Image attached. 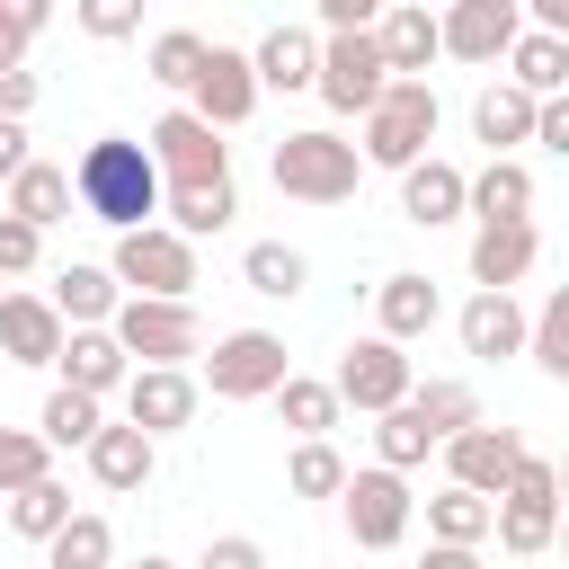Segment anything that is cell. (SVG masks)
<instances>
[{"mask_svg": "<svg viewBox=\"0 0 569 569\" xmlns=\"http://www.w3.org/2000/svg\"><path fill=\"white\" fill-rule=\"evenodd\" d=\"M311 62H320V36L311 27H267L258 53H249L258 89H311Z\"/></svg>", "mask_w": 569, "mask_h": 569, "instance_id": "cell-26", "label": "cell"}, {"mask_svg": "<svg viewBox=\"0 0 569 569\" xmlns=\"http://www.w3.org/2000/svg\"><path fill=\"white\" fill-rule=\"evenodd\" d=\"M107 329H116V347H124L133 365H187V356L204 347L196 302H160V293H116Z\"/></svg>", "mask_w": 569, "mask_h": 569, "instance_id": "cell-5", "label": "cell"}, {"mask_svg": "<svg viewBox=\"0 0 569 569\" xmlns=\"http://www.w3.org/2000/svg\"><path fill=\"white\" fill-rule=\"evenodd\" d=\"M400 213H409V222H427V231H436V222H453V213H462V169H453V160H436V151H418V160L400 169Z\"/></svg>", "mask_w": 569, "mask_h": 569, "instance_id": "cell-22", "label": "cell"}, {"mask_svg": "<svg viewBox=\"0 0 569 569\" xmlns=\"http://www.w3.org/2000/svg\"><path fill=\"white\" fill-rule=\"evenodd\" d=\"M462 213H480V222H533V169L507 160V151H489V169L462 178Z\"/></svg>", "mask_w": 569, "mask_h": 569, "instance_id": "cell-18", "label": "cell"}, {"mask_svg": "<svg viewBox=\"0 0 569 569\" xmlns=\"http://www.w3.org/2000/svg\"><path fill=\"white\" fill-rule=\"evenodd\" d=\"M53 471V445L36 436V427H0V489H27V480H44Z\"/></svg>", "mask_w": 569, "mask_h": 569, "instance_id": "cell-42", "label": "cell"}, {"mask_svg": "<svg viewBox=\"0 0 569 569\" xmlns=\"http://www.w3.org/2000/svg\"><path fill=\"white\" fill-rule=\"evenodd\" d=\"M187 107H196L213 133L249 124V116H258V71H249V53H231V44H204V62H196V80H187Z\"/></svg>", "mask_w": 569, "mask_h": 569, "instance_id": "cell-11", "label": "cell"}, {"mask_svg": "<svg viewBox=\"0 0 569 569\" xmlns=\"http://www.w3.org/2000/svg\"><path fill=\"white\" fill-rule=\"evenodd\" d=\"M124 418L160 445V436H178L187 418H196V382H187V365H133L124 373Z\"/></svg>", "mask_w": 569, "mask_h": 569, "instance_id": "cell-13", "label": "cell"}, {"mask_svg": "<svg viewBox=\"0 0 569 569\" xmlns=\"http://www.w3.org/2000/svg\"><path fill=\"white\" fill-rule=\"evenodd\" d=\"M142 151H151L160 187H204V178H231V142H222L196 107H169V116L142 133Z\"/></svg>", "mask_w": 569, "mask_h": 569, "instance_id": "cell-7", "label": "cell"}, {"mask_svg": "<svg viewBox=\"0 0 569 569\" xmlns=\"http://www.w3.org/2000/svg\"><path fill=\"white\" fill-rule=\"evenodd\" d=\"M169 196V231H187V240H204V231H222L231 213H240V187L231 178H204V187H160Z\"/></svg>", "mask_w": 569, "mask_h": 569, "instance_id": "cell-29", "label": "cell"}, {"mask_svg": "<svg viewBox=\"0 0 569 569\" xmlns=\"http://www.w3.org/2000/svg\"><path fill=\"white\" fill-rule=\"evenodd\" d=\"M329 391H338V409H391V400H409V356H400V338H356L347 356H338V373H329Z\"/></svg>", "mask_w": 569, "mask_h": 569, "instance_id": "cell-10", "label": "cell"}, {"mask_svg": "<svg viewBox=\"0 0 569 569\" xmlns=\"http://www.w3.org/2000/svg\"><path fill=\"white\" fill-rule=\"evenodd\" d=\"M27 160V116H0V178Z\"/></svg>", "mask_w": 569, "mask_h": 569, "instance_id": "cell-53", "label": "cell"}, {"mask_svg": "<svg viewBox=\"0 0 569 569\" xmlns=\"http://www.w3.org/2000/svg\"><path fill=\"white\" fill-rule=\"evenodd\" d=\"M436 124H445V107H436V89L427 80H409V71H391L382 80V98L365 107V169H409L427 142H436Z\"/></svg>", "mask_w": 569, "mask_h": 569, "instance_id": "cell-3", "label": "cell"}, {"mask_svg": "<svg viewBox=\"0 0 569 569\" xmlns=\"http://www.w3.org/2000/svg\"><path fill=\"white\" fill-rule=\"evenodd\" d=\"M373 44H382V62H391V71L427 80V62H436V18H427L418 0H382V18H373Z\"/></svg>", "mask_w": 569, "mask_h": 569, "instance_id": "cell-21", "label": "cell"}, {"mask_svg": "<svg viewBox=\"0 0 569 569\" xmlns=\"http://www.w3.org/2000/svg\"><path fill=\"white\" fill-rule=\"evenodd\" d=\"M62 311L44 293H0V365H53Z\"/></svg>", "mask_w": 569, "mask_h": 569, "instance_id": "cell-17", "label": "cell"}, {"mask_svg": "<svg viewBox=\"0 0 569 569\" xmlns=\"http://www.w3.org/2000/svg\"><path fill=\"white\" fill-rule=\"evenodd\" d=\"M525 356H533L551 382H569V293H551V302L525 320Z\"/></svg>", "mask_w": 569, "mask_h": 569, "instance_id": "cell-36", "label": "cell"}, {"mask_svg": "<svg viewBox=\"0 0 569 569\" xmlns=\"http://www.w3.org/2000/svg\"><path fill=\"white\" fill-rule=\"evenodd\" d=\"M427 542H489V498L462 489V480H445L427 498Z\"/></svg>", "mask_w": 569, "mask_h": 569, "instance_id": "cell-33", "label": "cell"}, {"mask_svg": "<svg viewBox=\"0 0 569 569\" xmlns=\"http://www.w3.org/2000/svg\"><path fill=\"white\" fill-rule=\"evenodd\" d=\"M516 453H525V436H516V427H489V418H471V427H453V436H445V471H453L462 489H480V498H498V489H507Z\"/></svg>", "mask_w": 569, "mask_h": 569, "instance_id": "cell-14", "label": "cell"}, {"mask_svg": "<svg viewBox=\"0 0 569 569\" xmlns=\"http://www.w3.org/2000/svg\"><path fill=\"white\" fill-rule=\"evenodd\" d=\"M53 365H62V382H71V391H89V400L124 391V373H133V356L116 347V329H107V320H98V329H62Z\"/></svg>", "mask_w": 569, "mask_h": 569, "instance_id": "cell-15", "label": "cell"}, {"mask_svg": "<svg viewBox=\"0 0 569 569\" xmlns=\"http://www.w3.org/2000/svg\"><path fill=\"white\" fill-rule=\"evenodd\" d=\"M36 107V71H0V116H27Z\"/></svg>", "mask_w": 569, "mask_h": 569, "instance_id": "cell-50", "label": "cell"}, {"mask_svg": "<svg viewBox=\"0 0 569 569\" xmlns=\"http://www.w3.org/2000/svg\"><path fill=\"white\" fill-rule=\"evenodd\" d=\"M516 9H525L542 36H569V0H516Z\"/></svg>", "mask_w": 569, "mask_h": 569, "instance_id": "cell-52", "label": "cell"}, {"mask_svg": "<svg viewBox=\"0 0 569 569\" xmlns=\"http://www.w3.org/2000/svg\"><path fill=\"white\" fill-rule=\"evenodd\" d=\"M133 569H169V560H151V551H142V560H133Z\"/></svg>", "mask_w": 569, "mask_h": 569, "instance_id": "cell-55", "label": "cell"}, {"mask_svg": "<svg viewBox=\"0 0 569 569\" xmlns=\"http://www.w3.org/2000/svg\"><path fill=\"white\" fill-rule=\"evenodd\" d=\"M36 258H44V231L18 222V213H0V276H27Z\"/></svg>", "mask_w": 569, "mask_h": 569, "instance_id": "cell-45", "label": "cell"}, {"mask_svg": "<svg viewBox=\"0 0 569 569\" xmlns=\"http://www.w3.org/2000/svg\"><path fill=\"white\" fill-rule=\"evenodd\" d=\"M516 27H525L516 0H453V9L436 18V53H453V62H498V53L516 44Z\"/></svg>", "mask_w": 569, "mask_h": 569, "instance_id": "cell-12", "label": "cell"}, {"mask_svg": "<svg viewBox=\"0 0 569 569\" xmlns=\"http://www.w3.org/2000/svg\"><path fill=\"white\" fill-rule=\"evenodd\" d=\"M267 178H276V196H293V204H347L356 178H365V151H356L347 133H329V124H302V133L276 142Z\"/></svg>", "mask_w": 569, "mask_h": 569, "instance_id": "cell-2", "label": "cell"}, {"mask_svg": "<svg viewBox=\"0 0 569 569\" xmlns=\"http://www.w3.org/2000/svg\"><path fill=\"white\" fill-rule=\"evenodd\" d=\"M62 516H71V489H62L53 471H44V480H27V489H9V525H18L27 542H44Z\"/></svg>", "mask_w": 569, "mask_h": 569, "instance_id": "cell-38", "label": "cell"}, {"mask_svg": "<svg viewBox=\"0 0 569 569\" xmlns=\"http://www.w3.org/2000/svg\"><path fill=\"white\" fill-rule=\"evenodd\" d=\"M533 258H542L533 222H480V240H471V284H489V293H516V284L533 276Z\"/></svg>", "mask_w": 569, "mask_h": 569, "instance_id": "cell-16", "label": "cell"}, {"mask_svg": "<svg viewBox=\"0 0 569 569\" xmlns=\"http://www.w3.org/2000/svg\"><path fill=\"white\" fill-rule=\"evenodd\" d=\"M36 436H44V445H89V436H98V400H89V391H71V382H53V400H44Z\"/></svg>", "mask_w": 569, "mask_h": 569, "instance_id": "cell-40", "label": "cell"}, {"mask_svg": "<svg viewBox=\"0 0 569 569\" xmlns=\"http://www.w3.org/2000/svg\"><path fill=\"white\" fill-rule=\"evenodd\" d=\"M80 453H89V480H98V489H142V480H151V462H160V453H151V436H142L133 418H124V427H107V418H98V436H89Z\"/></svg>", "mask_w": 569, "mask_h": 569, "instance_id": "cell-20", "label": "cell"}, {"mask_svg": "<svg viewBox=\"0 0 569 569\" xmlns=\"http://www.w3.org/2000/svg\"><path fill=\"white\" fill-rule=\"evenodd\" d=\"M498 498H507V507H560V471H551L542 453H516V471H507Z\"/></svg>", "mask_w": 569, "mask_h": 569, "instance_id": "cell-44", "label": "cell"}, {"mask_svg": "<svg viewBox=\"0 0 569 569\" xmlns=\"http://www.w3.org/2000/svg\"><path fill=\"white\" fill-rule=\"evenodd\" d=\"M18 62H27V36H9V27H0V71H18Z\"/></svg>", "mask_w": 569, "mask_h": 569, "instance_id": "cell-54", "label": "cell"}, {"mask_svg": "<svg viewBox=\"0 0 569 569\" xmlns=\"http://www.w3.org/2000/svg\"><path fill=\"white\" fill-rule=\"evenodd\" d=\"M462 356H480V365H498V356H525V302L480 284V293L462 302Z\"/></svg>", "mask_w": 569, "mask_h": 569, "instance_id": "cell-19", "label": "cell"}, {"mask_svg": "<svg viewBox=\"0 0 569 569\" xmlns=\"http://www.w3.org/2000/svg\"><path fill=\"white\" fill-rule=\"evenodd\" d=\"M436 311H445V302H436V284H427V276H382V284H373V329H382V338H400V347H409V338H427V329H436Z\"/></svg>", "mask_w": 569, "mask_h": 569, "instance_id": "cell-25", "label": "cell"}, {"mask_svg": "<svg viewBox=\"0 0 569 569\" xmlns=\"http://www.w3.org/2000/svg\"><path fill=\"white\" fill-rule=\"evenodd\" d=\"M533 142L542 151H569V98H533Z\"/></svg>", "mask_w": 569, "mask_h": 569, "instance_id": "cell-47", "label": "cell"}, {"mask_svg": "<svg viewBox=\"0 0 569 569\" xmlns=\"http://www.w3.org/2000/svg\"><path fill=\"white\" fill-rule=\"evenodd\" d=\"M71 18H80V36H98V44L142 36V0H71Z\"/></svg>", "mask_w": 569, "mask_h": 569, "instance_id": "cell-43", "label": "cell"}, {"mask_svg": "<svg viewBox=\"0 0 569 569\" xmlns=\"http://www.w3.org/2000/svg\"><path fill=\"white\" fill-rule=\"evenodd\" d=\"M382 80H391V62H382L373 27H329V44H320V62H311V89H320L338 116H365V107L382 98Z\"/></svg>", "mask_w": 569, "mask_h": 569, "instance_id": "cell-6", "label": "cell"}, {"mask_svg": "<svg viewBox=\"0 0 569 569\" xmlns=\"http://www.w3.org/2000/svg\"><path fill=\"white\" fill-rule=\"evenodd\" d=\"M284 373H293V365H284V338H276V329H231V338H213V356H204L213 400H267Z\"/></svg>", "mask_w": 569, "mask_h": 569, "instance_id": "cell-9", "label": "cell"}, {"mask_svg": "<svg viewBox=\"0 0 569 569\" xmlns=\"http://www.w3.org/2000/svg\"><path fill=\"white\" fill-rule=\"evenodd\" d=\"M382 0H320V27H373Z\"/></svg>", "mask_w": 569, "mask_h": 569, "instance_id": "cell-49", "label": "cell"}, {"mask_svg": "<svg viewBox=\"0 0 569 569\" xmlns=\"http://www.w3.org/2000/svg\"><path fill=\"white\" fill-rule=\"evenodd\" d=\"M338 480H347L338 445H329V436H302L293 462H284V489H293V498H338Z\"/></svg>", "mask_w": 569, "mask_h": 569, "instance_id": "cell-37", "label": "cell"}, {"mask_svg": "<svg viewBox=\"0 0 569 569\" xmlns=\"http://www.w3.org/2000/svg\"><path fill=\"white\" fill-rule=\"evenodd\" d=\"M382 427H373V462H391V471H418L427 453H436V427L409 409V400H391V409H373Z\"/></svg>", "mask_w": 569, "mask_h": 569, "instance_id": "cell-32", "label": "cell"}, {"mask_svg": "<svg viewBox=\"0 0 569 569\" xmlns=\"http://www.w3.org/2000/svg\"><path fill=\"white\" fill-rule=\"evenodd\" d=\"M196 569H267V551H258V542H249V533H213V542H204V560H196Z\"/></svg>", "mask_w": 569, "mask_h": 569, "instance_id": "cell-46", "label": "cell"}, {"mask_svg": "<svg viewBox=\"0 0 569 569\" xmlns=\"http://www.w3.org/2000/svg\"><path fill=\"white\" fill-rule=\"evenodd\" d=\"M71 204H80L89 222H107V231L151 222V213H160V169H151V151H142L133 133H98V142L71 160Z\"/></svg>", "mask_w": 569, "mask_h": 569, "instance_id": "cell-1", "label": "cell"}, {"mask_svg": "<svg viewBox=\"0 0 569 569\" xmlns=\"http://www.w3.org/2000/svg\"><path fill=\"white\" fill-rule=\"evenodd\" d=\"M107 276H116V284H133V293L187 302V293H196V240H187V231H169V222H133V231H116Z\"/></svg>", "mask_w": 569, "mask_h": 569, "instance_id": "cell-4", "label": "cell"}, {"mask_svg": "<svg viewBox=\"0 0 569 569\" xmlns=\"http://www.w3.org/2000/svg\"><path fill=\"white\" fill-rule=\"evenodd\" d=\"M116 293H124V284H116L107 267H89V258H71V267L53 276V293H44V302L62 311V329H98V320L116 311Z\"/></svg>", "mask_w": 569, "mask_h": 569, "instance_id": "cell-27", "label": "cell"}, {"mask_svg": "<svg viewBox=\"0 0 569 569\" xmlns=\"http://www.w3.org/2000/svg\"><path fill=\"white\" fill-rule=\"evenodd\" d=\"M507 80H516L525 98H560V89H569V36L516 27V44H507Z\"/></svg>", "mask_w": 569, "mask_h": 569, "instance_id": "cell-24", "label": "cell"}, {"mask_svg": "<svg viewBox=\"0 0 569 569\" xmlns=\"http://www.w3.org/2000/svg\"><path fill=\"white\" fill-rule=\"evenodd\" d=\"M418 569H480V542H427Z\"/></svg>", "mask_w": 569, "mask_h": 569, "instance_id": "cell-51", "label": "cell"}, {"mask_svg": "<svg viewBox=\"0 0 569 569\" xmlns=\"http://www.w3.org/2000/svg\"><path fill=\"white\" fill-rule=\"evenodd\" d=\"M471 133H480L489 151H516V142H533V98H525L516 80H489V89L471 98Z\"/></svg>", "mask_w": 569, "mask_h": 569, "instance_id": "cell-28", "label": "cell"}, {"mask_svg": "<svg viewBox=\"0 0 569 569\" xmlns=\"http://www.w3.org/2000/svg\"><path fill=\"white\" fill-rule=\"evenodd\" d=\"M142 62H151V80H160V89H187V80H196V62H204V36H196V27H169V36H151V53H142Z\"/></svg>", "mask_w": 569, "mask_h": 569, "instance_id": "cell-41", "label": "cell"}, {"mask_svg": "<svg viewBox=\"0 0 569 569\" xmlns=\"http://www.w3.org/2000/svg\"><path fill=\"white\" fill-rule=\"evenodd\" d=\"M44 560L53 569H116V525L107 516H62L44 533Z\"/></svg>", "mask_w": 569, "mask_h": 569, "instance_id": "cell-31", "label": "cell"}, {"mask_svg": "<svg viewBox=\"0 0 569 569\" xmlns=\"http://www.w3.org/2000/svg\"><path fill=\"white\" fill-rule=\"evenodd\" d=\"M338 498H347V533H356V551H391V542L409 533V516H418L409 471H391V462L347 471V480H338Z\"/></svg>", "mask_w": 569, "mask_h": 569, "instance_id": "cell-8", "label": "cell"}, {"mask_svg": "<svg viewBox=\"0 0 569 569\" xmlns=\"http://www.w3.org/2000/svg\"><path fill=\"white\" fill-rule=\"evenodd\" d=\"M0 187H9V213H18V222H36V231H53V222L71 213V169H53V160H36V151H27Z\"/></svg>", "mask_w": 569, "mask_h": 569, "instance_id": "cell-23", "label": "cell"}, {"mask_svg": "<svg viewBox=\"0 0 569 569\" xmlns=\"http://www.w3.org/2000/svg\"><path fill=\"white\" fill-rule=\"evenodd\" d=\"M240 276H249V293H267V302H293V293L311 284V258L284 249V240H249V249H240Z\"/></svg>", "mask_w": 569, "mask_h": 569, "instance_id": "cell-30", "label": "cell"}, {"mask_svg": "<svg viewBox=\"0 0 569 569\" xmlns=\"http://www.w3.org/2000/svg\"><path fill=\"white\" fill-rule=\"evenodd\" d=\"M409 409L436 427V445L453 436V427H471L480 418V400H471V382H409Z\"/></svg>", "mask_w": 569, "mask_h": 569, "instance_id": "cell-39", "label": "cell"}, {"mask_svg": "<svg viewBox=\"0 0 569 569\" xmlns=\"http://www.w3.org/2000/svg\"><path fill=\"white\" fill-rule=\"evenodd\" d=\"M267 400H276V418H284L293 436H329V427H338V391H329V382H311V373H284Z\"/></svg>", "mask_w": 569, "mask_h": 569, "instance_id": "cell-34", "label": "cell"}, {"mask_svg": "<svg viewBox=\"0 0 569 569\" xmlns=\"http://www.w3.org/2000/svg\"><path fill=\"white\" fill-rule=\"evenodd\" d=\"M551 525H560V507H507V498H489V533H498V551H516V560L551 551Z\"/></svg>", "mask_w": 569, "mask_h": 569, "instance_id": "cell-35", "label": "cell"}, {"mask_svg": "<svg viewBox=\"0 0 569 569\" xmlns=\"http://www.w3.org/2000/svg\"><path fill=\"white\" fill-rule=\"evenodd\" d=\"M0 27H9V36H27V44H36V36H44V27H53V0H0Z\"/></svg>", "mask_w": 569, "mask_h": 569, "instance_id": "cell-48", "label": "cell"}]
</instances>
